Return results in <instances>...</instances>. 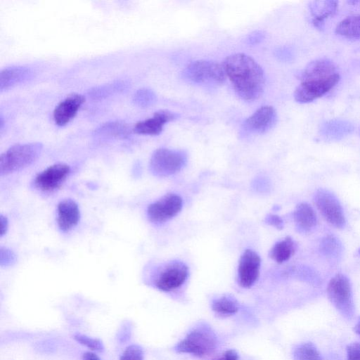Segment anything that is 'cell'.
I'll use <instances>...</instances> for the list:
<instances>
[{
	"instance_id": "4fadbf2b",
	"label": "cell",
	"mask_w": 360,
	"mask_h": 360,
	"mask_svg": "<svg viewBox=\"0 0 360 360\" xmlns=\"http://www.w3.org/2000/svg\"><path fill=\"white\" fill-rule=\"evenodd\" d=\"M277 122V113L274 107L264 105L258 108L243 123V131L263 134L272 129Z\"/></svg>"
},
{
	"instance_id": "1f68e13d",
	"label": "cell",
	"mask_w": 360,
	"mask_h": 360,
	"mask_svg": "<svg viewBox=\"0 0 360 360\" xmlns=\"http://www.w3.org/2000/svg\"><path fill=\"white\" fill-rule=\"evenodd\" d=\"M347 360H360V343L352 342L347 346Z\"/></svg>"
},
{
	"instance_id": "ba28073f",
	"label": "cell",
	"mask_w": 360,
	"mask_h": 360,
	"mask_svg": "<svg viewBox=\"0 0 360 360\" xmlns=\"http://www.w3.org/2000/svg\"><path fill=\"white\" fill-rule=\"evenodd\" d=\"M314 203L325 220L333 226L342 229L346 221L343 209L336 196L326 189H319L314 196Z\"/></svg>"
},
{
	"instance_id": "52a82bcc",
	"label": "cell",
	"mask_w": 360,
	"mask_h": 360,
	"mask_svg": "<svg viewBox=\"0 0 360 360\" xmlns=\"http://www.w3.org/2000/svg\"><path fill=\"white\" fill-rule=\"evenodd\" d=\"M187 162V155L183 150L160 148L151 155L149 167L157 176H167L179 172Z\"/></svg>"
},
{
	"instance_id": "f1b7e54d",
	"label": "cell",
	"mask_w": 360,
	"mask_h": 360,
	"mask_svg": "<svg viewBox=\"0 0 360 360\" xmlns=\"http://www.w3.org/2000/svg\"><path fill=\"white\" fill-rule=\"evenodd\" d=\"M120 360H144L143 350L138 345H130L124 350Z\"/></svg>"
},
{
	"instance_id": "603a6c76",
	"label": "cell",
	"mask_w": 360,
	"mask_h": 360,
	"mask_svg": "<svg viewBox=\"0 0 360 360\" xmlns=\"http://www.w3.org/2000/svg\"><path fill=\"white\" fill-rule=\"evenodd\" d=\"M212 310L221 316H231L238 311V304L232 297L222 296L214 300L212 303Z\"/></svg>"
},
{
	"instance_id": "277c9868",
	"label": "cell",
	"mask_w": 360,
	"mask_h": 360,
	"mask_svg": "<svg viewBox=\"0 0 360 360\" xmlns=\"http://www.w3.org/2000/svg\"><path fill=\"white\" fill-rule=\"evenodd\" d=\"M217 345V336L212 329L206 326H200L190 331L176 344L174 349L178 353L202 357L212 353Z\"/></svg>"
},
{
	"instance_id": "f546056e",
	"label": "cell",
	"mask_w": 360,
	"mask_h": 360,
	"mask_svg": "<svg viewBox=\"0 0 360 360\" xmlns=\"http://www.w3.org/2000/svg\"><path fill=\"white\" fill-rule=\"evenodd\" d=\"M15 262V254L10 249L1 247L0 249V265L1 266H9Z\"/></svg>"
},
{
	"instance_id": "8d00e7d4",
	"label": "cell",
	"mask_w": 360,
	"mask_h": 360,
	"mask_svg": "<svg viewBox=\"0 0 360 360\" xmlns=\"http://www.w3.org/2000/svg\"><path fill=\"white\" fill-rule=\"evenodd\" d=\"M354 331L356 333L360 335V317L359 318L357 323H356L354 328Z\"/></svg>"
},
{
	"instance_id": "484cf974",
	"label": "cell",
	"mask_w": 360,
	"mask_h": 360,
	"mask_svg": "<svg viewBox=\"0 0 360 360\" xmlns=\"http://www.w3.org/2000/svg\"><path fill=\"white\" fill-rule=\"evenodd\" d=\"M74 339L81 345L88 347L92 351L101 352L104 349V346L102 341L96 338H91L86 335L82 333H75Z\"/></svg>"
},
{
	"instance_id": "7a4b0ae2",
	"label": "cell",
	"mask_w": 360,
	"mask_h": 360,
	"mask_svg": "<svg viewBox=\"0 0 360 360\" xmlns=\"http://www.w3.org/2000/svg\"><path fill=\"white\" fill-rule=\"evenodd\" d=\"M301 82L294 92L300 103L311 102L332 89L340 80L335 64L321 58L311 62L301 74Z\"/></svg>"
},
{
	"instance_id": "5b68a950",
	"label": "cell",
	"mask_w": 360,
	"mask_h": 360,
	"mask_svg": "<svg viewBox=\"0 0 360 360\" xmlns=\"http://www.w3.org/2000/svg\"><path fill=\"white\" fill-rule=\"evenodd\" d=\"M182 75L188 82L203 85H220L226 78L222 64L208 60L191 62L185 68Z\"/></svg>"
},
{
	"instance_id": "8fae6325",
	"label": "cell",
	"mask_w": 360,
	"mask_h": 360,
	"mask_svg": "<svg viewBox=\"0 0 360 360\" xmlns=\"http://www.w3.org/2000/svg\"><path fill=\"white\" fill-rule=\"evenodd\" d=\"M70 172L69 165L57 163L49 166L34 178L35 187L44 192L53 191L60 186Z\"/></svg>"
},
{
	"instance_id": "2e32d148",
	"label": "cell",
	"mask_w": 360,
	"mask_h": 360,
	"mask_svg": "<svg viewBox=\"0 0 360 360\" xmlns=\"http://www.w3.org/2000/svg\"><path fill=\"white\" fill-rule=\"evenodd\" d=\"M80 212L77 202L72 199L60 201L57 207V223L64 232L69 231L77 226L79 221Z\"/></svg>"
},
{
	"instance_id": "836d02e7",
	"label": "cell",
	"mask_w": 360,
	"mask_h": 360,
	"mask_svg": "<svg viewBox=\"0 0 360 360\" xmlns=\"http://www.w3.org/2000/svg\"><path fill=\"white\" fill-rule=\"evenodd\" d=\"M216 360H238V355L234 349H229Z\"/></svg>"
},
{
	"instance_id": "7c38bea8",
	"label": "cell",
	"mask_w": 360,
	"mask_h": 360,
	"mask_svg": "<svg viewBox=\"0 0 360 360\" xmlns=\"http://www.w3.org/2000/svg\"><path fill=\"white\" fill-rule=\"evenodd\" d=\"M261 259L252 250H245L240 257L238 266L239 285L245 288L252 287L259 276Z\"/></svg>"
},
{
	"instance_id": "5bb4252c",
	"label": "cell",
	"mask_w": 360,
	"mask_h": 360,
	"mask_svg": "<svg viewBox=\"0 0 360 360\" xmlns=\"http://www.w3.org/2000/svg\"><path fill=\"white\" fill-rule=\"evenodd\" d=\"M179 115L167 110H160L154 113L153 117L138 122L134 127L136 134L155 136L160 134L164 126L171 121L176 120Z\"/></svg>"
},
{
	"instance_id": "e0dca14e",
	"label": "cell",
	"mask_w": 360,
	"mask_h": 360,
	"mask_svg": "<svg viewBox=\"0 0 360 360\" xmlns=\"http://www.w3.org/2000/svg\"><path fill=\"white\" fill-rule=\"evenodd\" d=\"M32 70L25 66H11L1 70L0 73V91H6L28 80Z\"/></svg>"
},
{
	"instance_id": "ac0fdd59",
	"label": "cell",
	"mask_w": 360,
	"mask_h": 360,
	"mask_svg": "<svg viewBox=\"0 0 360 360\" xmlns=\"http://www.w3.org/2000/svg\"><path fill=\"white\" fill-rule=\"evenodd\" d=\"M293 218L300 232H308L317 224V217L313 207L307 202H301L297 205L294 212Z\"/></svg>"
},
{
	"instance_id": "e575fe53",
	"label": "cell",
	"mask_w": 360,
	"mask_h": 360,
	"mask_svg": "<svg viewBox=\"0 0 360 360\" xmlns=\"http://www.w3.org/2000/svg\"><path fill=\"white\" fill-rule=\"evenodd\" d=\"M0 223H1V237H3L7 232L8 227V221L6 217L1 214L0 216Z\"/></svg>"
},
{
	"instance_id": "9a60e30c",
	"label": "cell",
	"mask_w": 360,
	"mask_h": 360,
	"mask_svg": "<svg viewBox=\"0 0 360 360\" xmlns=\"http://www.w3.org/2000/svg\"><path fill=\"white\" fill-rule=\"evenodd\" d=\"M84 102V96L75 93L61 101L56 106L53 113L56 124L60 127L68 124L75 117Z\"/></svg>"
},
{
	"instance_id": "d590c367",
	"label": "cell",
	"mask_w": 360,
	"mask_h": 360,
	"mask_svg": "<svg viewBox=\"0 0 360 360\" xmlns=\"http://www.w3.org/2000/svg\"><path fill=\"white\" fill-rule=\"evenodd\" d=\"M82 360H100V359L94 352H87L83 354Z\"/></svg>"
},
{
	"instance_id": "30bf717a",
	"label": "cell",
	"mask_w": 360,
	"mask_h": 360,
	"mask_svg": "<svg viewBox=\"0 0 360 360\" xmlns=\"http://www.w3.org/2000/svg\"><path fill=\"white\" fill-rule=\"evenodd\" d=\"M188 270L181 262L168 264L158 274L155 281L158 289L169 292L179 288L187 279Z\"/></svg>"
},
{
	"instance_id": "4316f807",
	"label": "cell",
	"mask_w": 360,
	"mask_h": 360,
	"mask_svg": "<svg viewBox=\"0 0 360 360\" xmlns=\"http://www.w3.org/2000/svg\"><path fill=\"white\" fill-rule=\"evenodd\" d=\"M337 7V1H323V7L321 8L318 5L314 13V22L316 25H320L328 15L335 12Z\"/></svg>"
},
{
	"instance_id": "7402d4cb",
	"label": "cell",
	"mask_w": 360,
	"mask_h": 360,
	"mask_svg": "<svg viewBox=\"0 0 360 360\" xmlns=\"http://www.w3.org/2000/svg\"><path fill=\"white\" fill-rule=\"evenodd\" d=\"M95 135L109 137H126L130 134V129L123 122L115 121L101 125L95 131Z\"/></svg>"
},
{
	"instance_id": "ffe728a7",
	"label": "cell",
	"mask_w": 360,
	"mask_h": 360,
	"mask_svg": "<svg viewBox=\"0 0 360 360\" xmlns=\"http://www.w3.org/2000/svg\"><path fill=\"white\" fill-rule=\"evenodd\" d=\"M335 32L345 38L360 39V14L347 17L335 27Z\"/></svg>"
},
{
	"instance_id": "83f0119b",
	"label": "cell",
	"mask_w": 360,
	"mask_h": 360,
	"mask_svg": "<svg viewBox=\"0 0 360 360\" xmlns=\"http://www.w3.org/2000/svg\"><path fill=\"white\" fill-rule=\"evenodd\" d=\"M321 250L325 255L335 256L340 251V244L333 236H326L321 241Z\"/></svg>"
},
{
	"instance_id": "44dd1931",
	"label": "cell",
	"mask_w": 360,
	"mask_h": 360,
	"mask_svg": "<svg viewBox=\"0 0 360 360\" xmlns=\"http://www.w3.org/2000/svg\"><path fill=\"white\" fill-rule=\"evenodd\" d=\"M130 86L127 81L119 80L102 86H95L89 91L93 99H102L127 89Z\"/></svg>"
},
{
	"instance_id": "d4e9b609",
	"label": "cell",
	"mask_w": 360,
	"mask_h": 360,
	"mask_svg": "<svg viewBox=\"0 0 360 360\" xmlns=\"http://www.w3.org/2000/svg\"><path fill=\"white\" fill-rule=\"evenodd\" d=\"M156 99V94L153 90L148 88H141L134 93L132 101L136 106L146 108L154 104Z\"/></svg>"
},
{
	"instance_id": "74e56055",
	"label": "cell",
	"mask_w": 360,
	"mask_h": 360,
	"mask_svg": "<svg viewBox=\"0 0 360 360\" xmlns=\"http://www.w3.org/2000/svg\"><path fill=\"white\" fill-rule=\"evenodd\" d=\"M359 254L360 255V248L359 249Z\"/></svg>"
},
{
	"instance_id": "d6986e66",
	"label": "cell",
	"mask_w": 360,
	"mask_h": 360,
	"mask_svg": "<svg viewBox=\"0 0 360 360\" xmlns=\"http://www.w3.org/2000/svg\"><path fill=\"white\" fill-rule=\"evenodd\" d=\"M295 251V245L290 237L277 242L269 252L270 257L281 264L288 260Z\"/></svg>"
},
{
	"instance_id": "d6a6232c",
	"label": "cell",
	"mask_w": 360,
	"mask_h": 360,
	"mask_svg": "<svg viewBox=\"0 0 360 360\" xmlns=\"http://www.w3.org/2000/svg\"><path fill=\"white\" fill-rule=\"evenodd\" d=\"M266 222L273 226H275L277 229H282L283 227V221L282 219L274 214H269L266 217Z\"/></svg>"
},
{
	"instance_id": "3957f363",
	"label": "cell",
	"mask_w": 360,
	"mask_h": 360,
	"mask_svg": "<svg viewBox=\"0 0 360 360\" xmlns=\"http://www.w3.org/2000/svg\"><path fill=\"white\" fill-rule=\"evenodd\" d=\"M42 148L39 142L12 146L0 156V175H8L31 165L39 157Z\"/></svg>"
},
{
	"instance_id": "8992f818",
	"label": "cell",
	"mask_w": 360,
	"mask_h": 360,
	"mask_svg": "<svg viewBox=\"0 0 360 360\" xmlns=\"http://www.w3.org/2000/svg\"><path fill=\"white\" fill-rule=\"evenodd\" d=\"M328 300L347 319H351L355 312L352 285L349 278L342 274H338L329 281L327 287Z\"/></svg>"
},
{
	"instance_id": "6da1fadb",
	"label": "cell",
	"mask_w": 360,
	"mask_h": 360,
	"mask_svg": "<svg viewBox=\"0 0 360 360\" xmlns=\"http://www.w3.org/2000/svg\"><path fill=\"white\" fill-rule=\"evenodd\" d=\"M237 96L243 101L258 99L265 87V75L262 68L250 56L238 53L227 56L223 63Z\"/></svg>"
},
{
	"instance_id": "cb8c5ba5",
	"label": "cell",
	"mask_w": 360,
	"mask_h": 360,
	"mask_svg": "<svg viewBox=\"0 0 360 360\" xmlns=\"http://www.w3.org/2000/svg\"><path fill=\"white\" fill-rule=\"evenodd\" d=\"M295 360H323L316 347L311 342L297 346L293 351Z\"/></svg>"
},
{
	"instance_id": "4dcf8cb0",
	"label": "cell",
	"mask_w": 360,
	"mask_h": 360,
	"mask_svg": "<svg viewBox=\"0 0 360 360\" xmlns=\"http://www.w3.org/2000/svg\"><path fill=\"white\" fill-rule=\"evenodd\" d=\"M266 37V34L262 30H256L249 34L246 39L245 42L249 45H255L262 42Z\"/></svg>"
},
{
	"instance_id": "9c48e42d",
	"label": "cell",
	"mask_w": 360,
	"mask_h": 360,
	"mask_svg": "<svg viewBox=\"0 0 360 360\" xmlns=\"http://www.w3.org/2000/svg\"><path fill=\"white\" fill-rule=\"evenodd\" d=\"M182 206V198L179 195L167 193L148 205L147 216L151 222L162 224L175 217Z\"/></svg>"
}]
</instances>
